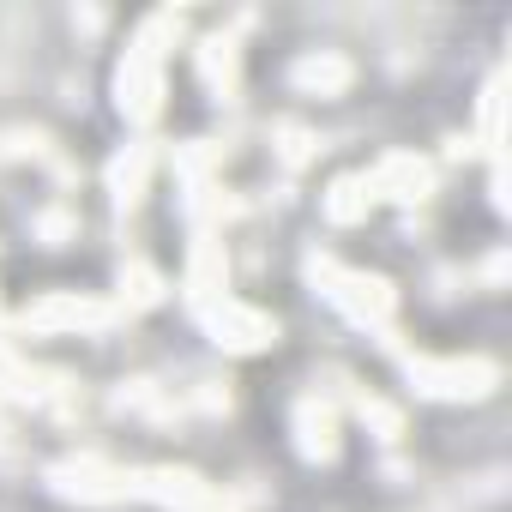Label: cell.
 <instances>
[{"label": "cell", "mask_w": 512, "mask_h": 512, "mask_svg": "<svg viewBox=\"0 0 512 512\" xmlns=\"http://www.w3.org/2000/svg\"><path fill=\"white\" fill-rule=\"evenodd\" d=\"M175 31V19L169 13H157V19H145L139 25V37H133V49H127V61H121V73H115V91H121V115L127 121H157V109H163V37Z\"/></svg>", "instance_id": "obj_1"}, {"label": "cell", "mask_w": 512, "mask_h": 512, "mask_svg": "<svg viewBox=\"0 0 512 512\" xmlns=\"http://www.w3.org/2000/svg\"><path fill=\"white\" fill-rule=\"evenodd\" d=\"M314 284H320V296L344 320H356V326H392V284L386 278H362V272H344L332 260H314Z\"/></svg>", "instance_id": "obj_2"}, {"label": "cell", "mask_w": 512, "mask_h": 512, "mask_svg": "<svg viewBox=\"0 0 512 512\" xmlns=\"http://www.w3.org/2000/svg\"><path fill=\"white\" fill-rule=\"evenodd\" d=\"M127 494L157 500V506H169V512H229V500H223L205 476H193V470H169V464H157V470H133V476H127Z\"/></svg>", "instance_id": "obj_3"}, {"label": "cell", "mask_w": 512, "mask_h": 512, "mask_svg": "<svg viewBox=\"0 0 512 512\" xmlns=\"http://www.w3.org/2000/svg\"><path fill=\"white\" fill-rule=\"evenodd\" d=\"M193 314H199V326H205L223 350H266V344H278V320L260 314V308H247V302H235V296L199 302Z\"/></svg>", "instance_id": "obj_4"}, {"label": "cell", "mask_w": 512, "mask_h": 512, "mask_svg": "<svg viewBox=\"0 0 512 512\" xmlns=\"http://www.w3.org/2000/svg\"><path fill=\"white\" fill-rule=\"evenodd\" d=\"M494 380H500V368L482 362V356H452V362L416 356V362H410V386H416L422 398H482Z\"/></svg>", "instance_id": "obj_5"}, {"label": "cell", "mask_w": 512, "mask_h": 512, "mask_svg": "<svg viewBox=\"0 0 512 512\" xmlns=\"http://www.w3.org/2000/svg\"><path fill=\"white\" fill-rule=\"evenodd\" d=\"M127 476H133V470H121V464H109V458H91V452L49 470V482H55L61 494H73V500H85V506L127 500Z\"/></svg>", "instance_id": "obj_6"}, {"label": "cell", "mask_w": 512, "mask_h": 512, "mask_svg": "<svg viewBox=\"0 0 512 512\" xmlns=\"http://www.w3.org/2000/svg\"><path fill=\"white\" fill-rule=\"evenodd\" d=\"M121 308L109 302H91V296H43L37 308H25V326L31 332H103Z\"/></svg>", "instance_id": "obj_7"}, {"label": "cell", "mask_w": 512, "mask_h": 512, "mask_svg": "<svg viewBox=\"0 0 512 512\" xmlns=\"http://www.w3.org/2000/svg\"><path fill=\"white\" fill-rule=\"evenodd\" d=\"M368 187H374V199H428L434 193V169L422 163V157H410V151H392V157H380V169L368 175Z\"/></svg>", "instance_id": "obj_8"}, {"label": "cell", "mask_w": 512, "mask_h": 512, "mask_svg": "<svg viewBox=\"0 0 512 512\" xmlns=\"http://www.w3.org/2000/svg\"><path fill=\"white\" fill-rule=\"evenodd\" d=\"M296 446L302 458H338V410L320 398H302L296 410Z\"/></svg>", "instance_id": "obj_9"}, {"label": "cell", "mask_w": 512, "mask_h": 512, "mask_svg": "<svg viewBox=\"0 0 512 512\" xmlns=\"http://www.w3.org/2000/svg\"><path fill=\"white\" fill-rule=\"evenodd\" d=\"M296 91H308V97H338L350 79H356V67L344 61V55H332V49H320V55H308V61H296Z\"/></svg>", "instance_id": "obj_10"}, {"label": "cell", "mask_w": 512, "mask_h": 512, "mask_svg": "<svg viewBox=\"0 0 512 512\" xmlns=\"http://www.w3.org/2000/svg\"><path fill=\"white\" fill-rule=\"evenodd\" d=\"M151 169H157V151H151V145H127V151L109 163V193H115V205H139Z\"/></svg>", "instance_id": "obj_11"}, {"label": "cell", "mask_w": 512, "mask_h": 512, "mask_svg": "<svg viewBox=\"0 0 512 512\" xmlns=\"http://www.w3.org/2000/svg\"><path fill=\"white\" fill-rule=\"evenodd\" d=\"M320 205H326V217H332V223H344V229H350V223H362V217L374 211V187H368V175H338V181H332V193H326Z\"/></svg>", "instance_id": "obj_12"}, {"label": "cell", "mask_w": 512, "mask_h": 512, "mask_svg": "<svg viewBox=\"0 0 512 512\" xmlns=\"http://www.w3.org/2000/svg\"><path fill=\"white\" fill-rule=\"evenodd\" d=\"M199 73H205V85L211 91H235V73H241V49H235V37L223 31V37H211L205 49H199Z\"/></svg>", "instance_id": "obj_13"}, {"label": "cell", "mask_w": 512, "mask_h": 512, "mask_svg": "<svg viewBox=\"0 0 512 512\" xmlns=\"http://www.w3.org/2000/svg\"><path fill=\"white\" fill-rule=\"evenodd\" d=\"M163 296V278L145 266V260H133L127 272H121V314H139V308H151Z\"/></svg>", "instance_id": "obj_14"}, {"label": "cell", "mask_w": 512, "mask_h": 512, "mask_svg": "<svg viewBox=\"0 0 512 512\" xmlns=\"http://www.w3.org/2000/svg\"><path fill=\"white\" fill-rule=\"evenodd\" d=\"M356 410H362V422H374V428H380V440H398V428H404V422H398V410H392V404H380V398H362Z\"/></svg>", "instance_id": "obj_15"}, {"label": "cell", "mask_w": 512, "mask_h": 512, "mask_svg": "<svg viewBox=\"0 0 512 512\" xmlns=\"http://www.w3.org/2000/svg\"><path fill=\"white\" fill-rule=\"evenodd\" d=\"M278 139H284V145H278V151H284V163H290V169H302V163H308V157H314V139H308V133H302V127H284V133H278Z\"/></svg>", "instance_id": "obj_16"}, {"label": "cell", "mask_w": 512, "mask_h": 512, "mask_svg": "<svg viewBox=\"0 0 512 512\" xmlns=\"http://www.w3.org/2000/svg\"><path fill=\"white\" fill-rule=\"evenodd\" d=\"M73 229H79L73 211H43V217H37V235H43V241H61V235H73Z\"/></svg>", "instance_id": "obj_17"}]
</instances>
